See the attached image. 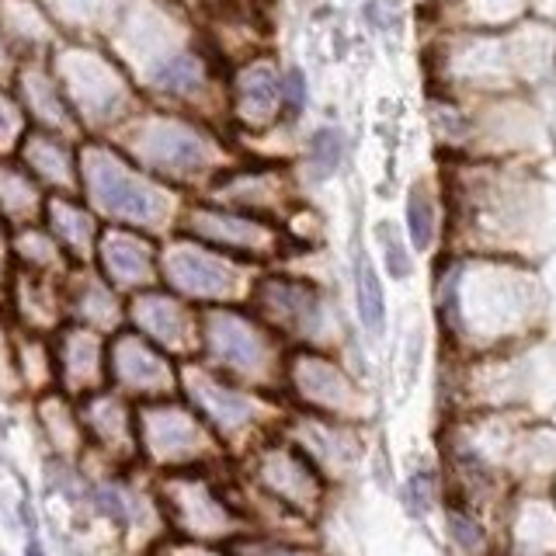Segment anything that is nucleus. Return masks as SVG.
Returning <instances> with one entry per match:
<instances>
[{
  "mask_svg": "<svg viewBox=\"0 0 556 556\" xmlns=\"http://www.w3.org/2000/svg\"><path fill=\"white\" fill-rule=\"evenodd\" d=\"M91 192L108 212L129 219H160L164 216V199L143 185V181L129 178L112 157H91Z\"/></svg>",
  "mask_w": 556,
  "mask_h": 556,
  "instance_id": "nucleus-1",
  "label": "nucleus"
},
{
  "mask_svg": "<svg viewBox=\"0 0 556 556\" xmlns=\"http://www.w3.org/2000/svg\"><path fill=\"white\" fill-rule=\"evenodd\" d=\"M171 275L178 278V285L192 292H223L230 289V272H226L219 261L206 258V254H195V251H178L171 258Z\"/></svg>",
  "mask_w": 556,
  "mask_h": 556,
  "instance_id": "nucleus-2",
  "label": "nucleus"
},
{
  "mask_svg": "<svg viewBox=\"0 0 556 556\" xmlns=\"http://www.w3.org/2000/svg\"><path fill=\"white\" fill-rule=\"evenodd\" d=\"M355 296H358V317H362L365 331L383 334V324H386L383 285H379V275L372 268V261L365 258V251L355 254Z\"/></svg>",
  "mask_w": 556,
  "mask_h": 556,
  "instance_id": "nucleus-3",
  "label": "nucleus"
},
{
  "mask_svg": "<svg viewBox=\"0 0 556 556\" xmlns=\"http://www.w3.org/2000/svg\"><path fill=\"white\" fill-rule=\"evenodd\" d=\"M164 136L171 139V143H164L157 133H153V139H150V157L157 160V164H171V167H195V164H202L206 150H202L199 139L181 133V129H164Z\"/></svg>",
  "mask_w": 556,
  "mask_h": 556,
  "instance_id": "nucleus-4",
  "label": "nucleus"
},
{
  "mask_svg": "<svg viewBox=\"0 0 556 556\" xmlns=\"http://www.w3.org/2000/svg\"><path fill=\"white\" fill-rule=\"evenodd\" d=\"M275 98H278V84L272 70L254 67L244 73V80H240V105H244L247 115H265L275 105Z\"/></svg>",
  "mask_w": 556,
  "mask_h": 556,
  "instance_id": "nucleus-5",
  "label": "nucleus"
},
{
  "mask_svg": "<svg viewBox=\"0 0 556 556\" xmlns=\"http://www.w3.org/2000/svg\"><path fill=\"white\" fill-rule=\"evenodd\" d=\"M212 341H216L219 355H226L237 365H251L254 358H258V345H254L251 331L233 324V320H219V324L212 327Z\"/></svg>",
  "mask_w": 556,
  "mask_h": 556,
  "instance_id": "nucleus-6",
  "label": "nucleus"
},
{
  "mask_svg": "<svg viewBox=\"0 0 556 556\" xmlns=\"http://www.w3.org/2000/svg\"><path fill=\"white\" fill-rule=\"evenodd\" d=\"M341 153H345V139H341L338 129H320V133L313 136V146H310L313 178H331L341 164Z\"/></svg>",
  "mask_w": 556,
  "mask_h": 556,
  "instance_id": "nucleus-7",
  "label": "nucleus"
},
{
  "mask_svg": "<svg viewBox=\"0 0 556 556\" xmlns=\"http://www.w3.org/2000/svg\"><path fill=\"white\" fill-rule=\"evenodd\" d=\"M407 230H411L417 251L431 247V237H435V209H431V199L421 188H414L411 199H407Z\"/></svg>",
  "mask_w": 556,
  "mask_h": 556,
  "instance_id": "nucleus-8",
  "label": "nucleus"
},
{
  "mask_svg": "<svg viewBox=\"0 0 556 556\" xmlns=\"http://www.w3.org/2000/svg\"><path fill=\"white\" fill-rule=\"evenodd\" d=\"M376 237L379 244H383V258H386V268H390L393 278H407L411 275V258H407V247L404 240H400L397 226L393 223H379L376 226Z\"/></svg>",
  "mask_w": 556,
  "mask_h": 556,
  "instance_id": "nucleus-9",
  "label": "nucleus"
},
{
  "mask_svg": "<svg viewBox=\"0 0 556 556\" xmlns=\"http://www.w3.org/2000/svg\"><path fill=\"white\" fill-rule=\"evenodd\" d=\"M199 80H202L199 63L188 60V56H185V60L167 63V67L157 73V84L171 87V91H192V87H199Z\"/></svg>",
  "mask_w": 556,
  "mask_h": 556,
  "instance_id": "nucleus-10",
  "label": "nucleus"
},
{
  "mask_svg": "<svg viewBox=\"0 0 556 556\" xmlns=\"http://www.w3.org/2000/svg\"><path fill=\"white\" fill-rule=\"evenodd\" d=\"M449 532H452V539L463 546V550H477V546L484 543V532H480V525L473 522V518H466V515H452L449 518Z\"/></svg>",
  "mask_w": 556,
  "mask_h": 556,
  "instance_id": "nucleus-11",
  "label": "nucleus"
},
{
  "mask_svg": "<svg viewBox=\"0 0 556 556\" xmlns=\"http://www.w3.org/2000/svg\"><path fill=\"white\" fill-rule=\"evenodd\" d=\"M428 487H431L428 473H421V477L411 480V504H414V511H428Z\"/></svg>",
  "mask_w": 556,
  "mask_h": 556,
  "instance_id": "nucleus-12",
  "label": "nucleus"
},
{
  "mask_svg": "<svg viewBox=\"0 0 556 556\" xmlns=\"http://www.w3.org/2000/svg\"><path fill=\"white\" fill-rule=\"evenodd\" d=\"M289 105L303 108V73H299V70L289 73Z\"/></svg>",
  "mask_w": 556,
  "mask_h": 556,
  "instance_id": "nucleus-13",
  "label": "nucleus"
},
{
  "mask_svg": "<svg viewBox=\"0 0 556 556\" xmlns=\"http://www.w3.org/2000/svg\"><path fill=\"white\" fill-rule=\"evenodd\" d=\"M25 556H46V553L39 550V543H32V546H28V550H25Z\"/></svg>",
  "mask_w": 556,
  "mask_h": 556,
  "instance_id": "nucleus-14",
  "label": "nucleus"
}]
</instances>
